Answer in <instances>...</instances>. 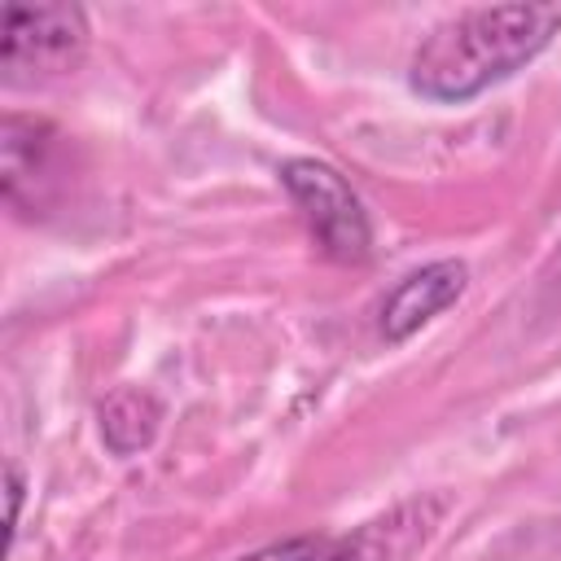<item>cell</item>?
<instances>
[{"label":"cell","mask_w":561,"mask_h":561,"mask_svg":"<svg viewBox=\"0 0 561 561\" xmlns=\"http://www.w3.org/2000/svg\"><path fill=\"white\" fill-rule=\"evenodd\" d=\"M158 425H162V403L140 386H123L101 403V438L114 456H136L140 447H149Z\"/></svg>","instance_id":"obj_7"},{"label":"cell","mask_w":561,"mask_h":561,"mask_svg":"<svg viewBox=\"0 0 561 561\" xmlns=\"http://www.w3.org/2000/svg\"><path fill=\"white\" fill-rule=\"evenodd\" d=\"M61 171H66L61 131L39 118L9 114L0 131V184H4L9 206L18 210L48 206L53 193L61 188Z\"/></svg>","instance_id":"obj_4"},{"label":"cell","mask_w":561,"mask_h":561,"mask_svg":"<svg viewBox=\"0 0 561 561\" xmlns=\"http://www.w3.org/2000/svg\"><path fill=\"white\" fill-rule=\"evenodd\" d=\"M465 285H469V272L460 259H438V263H425L421 272L403 276L399 289L381 307V337L386 342L412 337L421 324H430L438 311H447L465 294Z\"/></svg>","instance_id":"obj_5"},{"label":"cell","mask_w":561,"mask_h":561,"mask_svg":"<svg viewBox=\"0 0 561 561\" xmlns=\"http://www.w3.org/2000/svg\"><path fill=\"white\" fill-rule=\"evenodd\" d=\"M324 552H329L324 539H316V535H298V539L267 543V548H259V552H250V557H241V561H320Z\"/></svg>","instance_id":"obj_8"},{"label":"cell","mask_w":561,"mask_h":561,"mask_svg":"<svg viewBox=\"0 0 561 561\" xmlns=\"http://www.w3.org/2000/svg\"><path fill=\"white\" fill-rule=\"evenodd\" d=\"M88 53V18L79 4H9L0 70L9 88H39L79 70Z\"/></svg>","instance_id":"obj_2"},{"label":"cell","mask_w":561,"mask_h":561,"mask_svg":"<svg viewBox=\"0 0 561 561\" xmlns=\"http://www.w3.org/2000/svg\"><path fill=\"white\" fill-rule=\"evenodd\" d=\"M280 180L294 197V206L302 210L311 237L320 241V250L337 263H364L373 254V228L364 215V202L355 197V188L316 158H289L280 167Z\"/></svg>","instance_id":"obj_3"},{"label":"cell","mask_w":561,"mask_h":561,"mask_svg":"<svg viewBox=\"0 0 561 561\" xmlns=\"http://www.w3.org/2000/svg\"><path fill=\"white\" fill-rule=\"evenodd\" d=\"M561 31V4L557 0H530V4H491L469 9L451 22H443L412 57V92L425 101H469L486 92L491 83L508 79L526 61H535L552 35Z\"/></svg>","instance_id":"obj_1"},{"label":"cell","mask_w":561,"mask_h":561,"mask_svg":"<svg viewBox=\"0 0 561 561\" xmlns=\"http://www.w3.org/2000/svg\"><path fill=\"white\" fill-rule=\"evenodd\" d=\"M18 504H22V473L9 465V530L18 526Z\"/></svg>","instance_id":"obj_9"},{"label":"cell","mask_w":561,"mask_h":561,"mask_svg":"<svg viewBox=\"0 0 561 561\" xmlns=\"http://www.w3.org/2000/svg\"><path fill=\"white\" fill-rule=\"evenodd\" d=\"M443 500H412V504H399L394 513L368 522L364 530L346 535L342 543H329V552L320 561H399L408 557L443 517Z\"/></svg>","instance_id":"obj_6"}]
</instances>
